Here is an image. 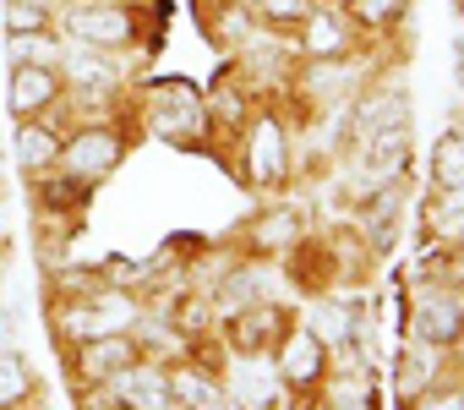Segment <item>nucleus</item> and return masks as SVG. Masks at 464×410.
Masks as SVG:
<instances>
[{
    "label": "nucleus",
    "mask_w": 464,
    "mask_h": 410,
    "mask_svg": "<svg viewBox=\"0 0 464 410\" xmlns=\"http://www.w3.org/2000/svg\"><path fill=\"white\" fill-rule=\"evenodd\" d=\"M153 121H159V132H169V137L197 132V126H202L197 88H191V83H159V88H153Z\"/></svg>",
    "instance_id": "2"
},
{
    "label": "nucleus",
    "mask_w": 464,
    "mask_h": 410,
    "mask_svg": "<svg viewBox=\"0 0 464 410\" xmlns=\"http://www.w3.org/2000/svg\"><path fill=\"white\" fill-rule=\"evenodd\" d=\"M399 6H404V0H355V12L366 23H388V17H399Z\"/></svg>",
    "instance_id": "20"
},
{
    "label": "nucleus",
    "mask_w": 464,
    "mask_h": 410,
    "mask_svg": "<svg viewBox=\"0 0 464 410\" xmlns=\"http://www.w3.org/2000/svg\"><path fill=\"white\" fill-rule=\"evenodd\" d=\"M82 366H88L93 377H115L121 366H131V345H126L121 334H104V339L88 350V361H82Z\"/></svg>",
    "instance_id": "11"
},
{
    "label": "nucleus",
    "mask_w": 464,
    "mask_h": 410,
    "mask_svg": "<svg viewBox=\"0 0 464 410\" xmlns=\"http://www.w3.org/2000/svg\"><path fill=\"white\" fill-rule=\"evenodd\" d=\"M306 6V0H263V17H274V23H285V17H295Z\"/></svg>",
    "instance_id": "21"
},
{
    "label": "nucleus",
    "mask_w": 464,
    "mask_h": 410,
    "mask_svg": "<svg viewBox=\"0 0 464 410\" xmlns=\"http://www.w3.org/2000/svg\"><path fill=\"white\" fill-rule=\"evenodd\" d=\"M28 388H34V377H28V366H23V356L0 350V405H17Z\"/></svg>",
    "instance_id": "15"
},
{
    "label": "nucleus",
    "mask_w": 464,
    "mask_h": 410,
    "mask_svg": "<svg viewBox=\"0 0 464 410\" xmlns=\"http://www.w3.org/2000/svg\"><path fill=\"white\" fill-rule=\"evenodd\" d=\"M431 175H437V186H464V137L453 132V137H442L437 142V153H431Z\"/></svg>",
    "instance_id": "12"
},
{
    "label": "nucleus",
    "mask_w": 464,
    "mask_h": 410,
    "mask_svg": "<svg viewBox=\"0 0 464 410\" xmlns=\"http://www.w3.org/2000/svg\"><path fill=\"white\" fill-rule=\"evenodd\" d=\"M459 323H464V317H459L453 296H442V290L431 296V290H426V296L415 301V334H420V339H431V345H448V339L459 334Z\"/></svg>",
    "instance_id": "4"
},
{
    "label": "nucleus",
    "mask_w": 464,
    "mask_h": 410,
    "mask_svg": "<svg viewBox=\"0 0 464 410\" xmlns=\"http://www.w3.org/2000/svg\"><path fill=\"white\" fill-rule=\"evenodd\" d=\"M279 372L290 377V383H317V372H323V339L306 328V334H295L290 345H285V356H279Z\"/></svg>",
    "instance_id": "7"
},
{
    "label": "nucleus",
    "mask_w": 464,
    "mask_h": 410,
    "mask_svg": "<svg viewBox=\"0 0 464 410\" xmlns=\"http://www.w3.org/2000/svg\"><path fill=\"white\" fill-rule=\"evenodd\" d=\"M252 170H257V181H285V132H279V121H257V132H252Z\"/></svg>",
    "instance_id": "5"
},
{
    "label": "nucleus",
    "mask_w": 464,
    "mask_h": 410,
    "mask_svg": "<svg viewBox=\"0 0 464 410\" xmlns=\"http://www.w3.org/2000/svg\"><path fill=\"white\" fill-rule=\"evenodd\" d=\"M295 230H301V214H295V209H279V214H268V220L257 225V236H263L268 247H285Z\"/></svg>",
    "instance_id": "16"
},
{
    "label": "nucleus",
    "mask_w": 464,
    "mask_h": 410,
    "mask_svg": "<svg viewBox=\"0 0 464 410\" xmlns=\"http://www.w3.org/2000/svg\"><path fill=\"white\" fill-rule=\"evenodd\" d=\"M426 410H464V394H442V399H426Z\"/></svg>",
    "instance_id": "22"
},
{
    "label": "nucleus",
    "mask_w": 464,
    "mask_h": 410,
    "mask_svg": "<svg viewBox=\"0 0 464 410\" xmlns=\"http://www.w3.org/2000/svg\"><path fill=\"white\" fill-rule=\"evenodd\" d=\"M169 394H180V399H191L197 410H213V388H208L202 377H191V372H175V377H169Z\"/></svg>",
    "instance_id": "17"
},
{
    "label": "nucleus",
    "mask_w": 464,
    "mask_h": 410,
    "mask_svg": "<svg viewBox=\"0 0 464 410\" xmlns=\"http://www.w3.org/2000/svg\"><path fill=\"white\" fill-rule=\"evenodd\" d=\"M306 50L323 61V55H339L344 50V23L334 17V12H317L312 17V28H306Z\"/></svg>",
    "instance_id": "13"
},
{
    "label": "nucleus",
    "mask_w": 464,
    "mask_h": 410,
    "mask_svg": "<svg viewBox=\"0 0 464 410\" xmlns=\"http://www.w3.org/2000/svg\"><path fill=\"white\" fill-rule=\"evenodd\" d=\"M61 159H66V170H72L77 181H93V175H104V170L121 164V137H115V132H82Z\"/></svg>",
    "instance_id": "3"
},
{
    "label": "nucleus",
    "mask_w": 464,
    "mask_h": 410,
    "mask_svg": "<svg viewBox=\"0 0 464 410\" xmlns=\"http://www.w3.org/2000/svg\"><path fill=\"white\" fill-rule=\"evenodd\" d=\"M131 312L121 307V301H99V307H77L72 312V334H88V339H104V334H115L121 323H126Z\"/></svg>",
    "instance_id": "10"
},
{
    "label": "nucleus",
    "mask_w": 464,
    "mask_h": 410,
    "mask_svg": "<svg viewBox=\"0 0 464 410\" xmlns=\"http://www.w3.org/2000/svg\"><path fill=\"white\" fill-rule=\"evenodd\" d=\"M453 77H459V88H464V39H459V66H453Z\"/></svg>",
    "instance_id": "23"
},
{
    "label": "nucleus",
    "mask_w": 464,
    "mask_h": 410,
    "mask_svg": "<svg viewBox=\"0 0 464 410\" xmlns=\"http://www.w3.org/2000/svg\"><path fill=\"white\" fill-rule=\"evenodd\" d=\"M55 153H61V142H55L44 126H23V132H17V159H23L28 170H44Z\"/></svg>",
    "instance_id": "14"
},
{
    "label": "nucleus",
    "mask_w": 464,
    "mask_h": 410,
    "mask_svg": "<svg viewBox=\"0 0 464 410\" xmlns=\"http://www.w3.org/2000/svg\"><path fill=\"white\" fill-rule=\"evenodd\" d=\"M12 34H39L44 28V6H34V0H12Z\"/></svg>",
    "instance_id": "19"
},
{
    "label": "nucleus",
    "mask_w": 464,
    "mask_h": 410,
    "mask_svg": "<svg viewBox=\"0 0 464 410\" xmlns=\"http://www.w3.org/2000/svg\"><path fill=\"white\" fill-rule=\"evenodd\" d=\"M72 34L88 39V44H126L131 39V12L126 6H110V0H82L72 12Z\"/></svg>",
    "instance_id": "1"
},
{
    "label": "nucleus",
    "mask_w": 464,
    "mask_h": 410,
    "mask_svg": "<svg viewBox=\"0 0 464 410\" xmlns=\"http://www.w3.org/2000/svg\"><path fill=\"white\" fill-rule=\"evenodd\" d=\"M404 159H410V132H404V121H399L393 132H372V153H366V170H372V175H393V170H404Z\"/></svg>",
    "instance_id": "9"
},
{
    "label": "nucleus",
    "mask_w": 464,
    "mask_h": 410,
    "mask_svg": "<svg viewBox=\"0 0 464 410\" xmlns=\"http://www.w3.org/2000/svg\"><path fill=\"white\" fill-rule=\"evenodd\" d=\"M241 399H246V405L274 410V383H268L263 372H252V366H246V372H241Z\"/></svg>",
    "instance_id": "18"
},
{
    "label": "nucleus",
    "mask_w": 464,
    "mask_h": 410,
    "mask_svg": "<svg viewBox=\"0 0 464 410\" xmlns=\"http://www.w3.org/2000/svg\"><path fill=\"white\" fill-rule=\"evenodd\" d=\"M50 99H55V77L44 66H17V77H12V110L17 115H34Z\"/></svg>",
    "instance_id": "8"
},
{
    "label": "nucleus",
    "mask_w": 464,
    "mask_h": 410,
    "mask_svg": "<svg viewBox=\"0 0 464 410\" xmlns=\"http://www.w3.org/2000/svg\"><path fill=\"white\" fill-rule=\"evenodd\" d=\"M121 394L137 405V410H169V377L159 372V366H131L126 377H121Z\"/></svg>",
    "instance_id": "6"
}]
</instances>
